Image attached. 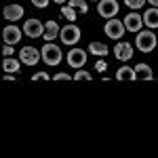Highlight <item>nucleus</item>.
Wrapping results in <instances>:
<instances>
[{
  "label": "nucleus",
  "mask_w": 158,
  "mask_h": 158,
  "mask_svg": "<svg viewBox=\"0 0 158 158\" xmlns=\"http://www.w3.org/2000/svg\"><path fill=\"white\" fill-rule=\"evenodd\" d=\"M124 4H127V6H129V9H141V6H143V4H146V0H124Z\"/></svg>",
  "instance_id": "412c9836"
},
{
  "label": "nucleus",
  "mask_w": 158,
  "mask_h": 158,
  "mask_svg": "<svg viewBox=\"0 0 158 158\" xmlns=\"http://www.w3.org/2000/svg\"><path fill=\"white\" fill-rule=\"evenodd\" d=\"M95 70H97V72H106V70H108V63L103 59H99L97 63H95Z\"/></svg>",
  "instance_id": "b1692460"
},
{
  "label": "nucleus",
  "mask_w": 158,
  "mask_h": 158,
  "mask_svg": "<svg viewBox=\"0 0 158 158\" xmlns=\"http://www.w3.org/2000/svg\"><path fill=\"white\" fill-rule=\"evenodd\" d=\"M122 21H124V25H127V32H135V34L141 32V27L146 25L143 23V15H137V13H129Z\"/></svg>",
  "instance_id": "6e6552de"
},
{
  "label": "nucleus",
  "mask_w": 158,
  "mask_h": 158,
  "mask_svg": "<svg viewBox=\"0 0 158 158\" xmlns=\"http://www.w3.org/2000/svg\"><path fill=\"white\" fill-rule=\"evenodd\" d=\"M23 34H25V36H30V38L42 36V34H44V23L32 17V19H27V21L23 23Z\"/></svg>",
  "instance_id": "0eeeda50"
},
{
  "label": "nucleus",
  "mask_w": 158,
  "mask_h": 158,
  "mask_svg": "<svg viewBox=\"0 0 158 158\" xmlns=\"http://www.w3.org/2000/svg\"><path fill=\"white\" fill-rule=\"evenodd\" d=\"M19 65H21V59H15V57H4V61H2V70L6 74H17Z\"/></svg>",
  "instance_id": "4468645a"
},
{
  "label": "nucleus",
  "mask_w": 158,
  "mask_h": 158,
  "mask_svg": "<svg viewBox=\"0 0 158 158\" xmlns=\"http://www.w3.org/2000/svg\"><path fill=\"white\" fill-rule=\"evenodd\" d=\"M68 4H70V6H74L76 11H78V13H82V15H85V13L89 11V6H86V2H85V0H70Z\"/></svg>",
  "instance_id": "aec40b11"
},
{
  "label": "nucleus",
  "mask_w": 158,
  "mask_h": 158,
  "mask_svg": "<svg viewBox=\"0 0 158 158\" xmlns=\"http://www.w3.org/2000/svg\"><path fill=\"white\" fill-rule=\"evenodd\" d=\"M53 78H55V80H72L74 76H70V74H63V72H61V74H55Z\"/></svg>",
  "instance_id": "a878e982"
},
{
  "label": "nucleus",
  "mask_w": 158,
  "mask_h": 158,
  "mask_svg": "<svg viewBox=\"0 0 158 158\" xmlns=\"http://www.w3.org/2000/svg\"><path fill=\"white\" fill-rule=\"evenodd\" d=\"M61 15H63L68 21H72V23H74V21H76V15H78V11H76L74 6H70V4H65V6L61 4Z\"/></svg>",
  "instance_id": "6ab92c4d"
},
{
  "label": "nucleus",
  "mask_w": 158,
  "mask_h": 158,
  "mask_svg": "<svg viewBox=\"0 0 158 158\" xmlns=\"http://www.w3.org/2000/svg\"><path fill=\"white\" fill-rule=\"evenodd\" d=\"M135 72H137V78L152 80V68H150L148 63H137V65H135Z\"/></svg>",
  "instance_id": "a211bd4d"
},
{
  "label": "nucleus",
  "mask_w": 158,
  "mask_h": 158,
  "mask_svg": "<svg viewBox=\"0 0 158 158\" xmlns=\"http://www.w3.org/2000/svg\"><path fill=\"white\" fill-rule=\"evenodd\" d=\"M19 59L25 65H36L38 61L42 59V53L38 49H34V47H23V49L19 51Z\"/></svg>",
  "instance_id": "423d86ee"
},
{
  "label": "nucleus",
  "mask_w": 158,
  "mask_h": 158,
  "mask_svg": "<svg viewBox=\"0 0 158 158\" xmlns=\"http://www.w3.org/2000/svg\"><path fill=\"white\" fill-rule=\"evenodd\" d=\"M40 53H42V61H44L47 65H57L61 61V49L57 44H53V42H47Z\"/></svg>",
  "instance_id": "20e7f679"
},
{
  "label": "nucleus",
  "mask_w": 158,
  "mask_h": 158,
  "mask_svg": "<svg viewBox=\"0 0 158 158\" xmlns=\"http://www.w3.org/2000/svg\"><path fill=\"white\" fill-rule=\"evenodd\" d=\"M89 51H91L95 57H106L110 53L108 44H103V42H91V44H89Z\"/></svg>",
  "instance_id": "f3484780"
},
{
  "label": "nucleus",
  "mask_w": 158,
  "mask_h": 158,
  "mask_svg": "<svg viewBox=\"0 0 158 158\" xmlns=\"http://www.w3.org/2000/svg\"><path fill=\"white\" fill-rule=\"evenodd\" d=\"M32 78H34V80H49V74L47 72H38V74H34Z\"/></svg>",
  "instance_id": "bb28decb"
},
{
  "label": "nucleus",
  "mask_w": 158,
  "mask_h": 158,
  "mask_svg": "<svg viewBox=\"0 0 158 158\" xmlns=\"http://www.w3.org/2000/svg\"><path fill=\"white\" fill-rule=\"evenodd\" d=\"M143 23L150 27V30H156L158 27V6H152L143 13Z\"/></svg>",
  "instance_id": "ddd939ff"
},
{
  "label": "nucleus",
  "mask_w": 158,
  "mask_h": 158,
  "mask_svg": "<svg viewBox=\"0 0 158 158\" xmlns=\"http://www.w3.org/2000/svg\"><path fill=\"white\" fill-rule=\"evenodd\" d=\"M68 63H70L72 68H76V70H80L86 63V53L82 49H72L68 53Z\"/></svg>",
  "instance_id": "9d476101"
},
{
  "label": "nucleus",
  "mask_w": 158,
  "mask_h": 158,
  "mask_svg": "<svg viewBox=\"0 0 158 158\" xmlns=\"http://www.w3.org/2000/svg\"><path fill=\"white\" fill-rule=\"evenodd\" d=\"M135 44H137V49L143 51V53H150V51L156 49V34L148 27V30H141V32H137V40H135Z\"/></svg>",
  "instance_id": "f257e3e1"
},
{
  "label": "nucleus",
  "mask_w": 158,
  "mask_h": 158,
  "mask_svg": "<svg viewBox=\"0 0 158 158\" xmlns=\"http://www.w3.org/2000/svg\"><path fill=\"white\" fill-rule=\"evenodd\" d=\"M103 32H106V36L112 38V40H120V38L124 36V32H127V25H124V21H118V19L114 17V19H108Z\"/></svg>",
  "instance_id": "7ed1b4c3"
},
{
  "label": "nucleus",
  "mask_w": 158,
  "mask_h": 158,
  "mask_svg": "<svg viewBox=\"0 0 158 158\" xmlns=\"http://www.w3.org/2000/svg\"><path fill=\"white\" fill-rule=\"evenodd\" d=\"M116 80H137V72L135 68H129V65H122L116 72Z\"/></svg>",
  "instance_id": "2eb2a0df"
},
{
  "label": "nucleus",
  "mask_w": 158,
  "mask_h": 158,
  "mask_svg": "<svg viewBox=\"0 0 158 158\" xmlns=\"http://www.w3.org/2000/svg\"><path fill=\"white\" fill-rule=\"evenodd\" d=\"M2 40H4V44H17L21 40V30L17 25H6L2 30Z\"/></svg>",
  "instance_id": "1a4fd4ad"
},
{
  "label": "nucleus",
  "mask_w": 158,
  "mask_h": 158,
  "mask_svg": "<svg viewBox=\"0 0 158 158\" xmlns=\"http://www.w3.org/2000/svg\"><path fill=\"white\" fill-rule=\"evenodd\" d=\"M114 57L120 61H129L133 57V47H131V42H118L116 47H114Z\"/></svg>",
  "instance_id": "9b49d317"
},
{
  "label": "nucleus",
  "mask_w": 158,
  "mask_h": 158,
  "mask_svg": "<svg viewBox=\"0 0 158 158\" xmlns=\"http://www.w3.org/2000/svg\"><path fill=\"white\" fill-rule=\"evenodd\" d=\"M4 17H6L9 21L21 19V17H23V6H21V4H9V6H4Z\"/></svg>",
  "instance_id": "f8f14e48"
},
{
  "label": "nucleus",
  "mask_w": 158,
  "mask_h": 158,
  "mask_svg": "<svg viewBox=\"0 0 158 158\" xmlns=\"http://www.w3.org/2000/svg\"><path fill=\"white\" fill-rule=\"evenodd\" d=\"M118 2L116 0H99V6H97V11L99 15L103 17V19H114L116 15H118Z\"/></svg>",
  "instance_id": "39448f33"
},
{
  "label": "nucleus",
  "mask_w": 158,
  "mask_h": 158,
  "mask_svg": "<svg viewBox=\"0 0 158 158\" xmlns=\"http://www.w3.org/2000/svg\"><path fill=\"white\" fill-rule=\"evenodd\" d=\"M49 2H51V0H32V4H34L36 9H47Z\"/></svg>",
  "instance_id": "5701e85b"
},
{
  "label": "nucleus",
  "mask_w": 158,
  "mask_h": 158,
  "mask_svg": "<svg viewBox=\"0 0 158 158\" xmlns=\"http://www.w3.org/2000/svg\"><path fill=\"white\" fill-rule=\"evenodd\" d=\"M148 2H150L152 6H158V0H148Z\"/></svg>",
  "instance_id": "cd10ccee"
},
{
  "label": "nucleus",
  "mask_w": 158,
  "mask_h": 158,
  "mask_svg": "<svg viewBox=\"0 0 158 158\" xmlns=\"http://www.w3.org/2000/svg\"><path fill=\"white\" fill-rule=\"evenodd\" d=\"M59 38L63 44H68V47H74L78 40H80V30H78V25H74L72 21L68 25H63L59 32Z\"/></svg>",
  "instance_id": "f03ea898"
},
{
  "label": "nucleus",
  "mask_w": 158,
  "mask_h": 158,
  "mask_svg": "<svg viewBox=\"0 0 158 158\" xmlns=\"http://www.w3.org/2000/svg\"><path fill=\"white\" fill-rule=\"evenodd\" d=\"M59 25L55 23V21H47L44 23V34H42V38L44 40H55V38L59 36Z\"/></svg>",
  "instance_id": "dca6fc26"
},
{
  "label": "nucleus",
  "mask_w": 158,
  "mask_h": 158,
  "mask_svg": "<svg viewBox=\"0 0 158 158\" xmlns=\"http://www.w3.org/2000/svg\"><path fill=\"white\" fill-rule=\"evenodd\" d=\"M95 2H99V0H95Z\"/></svg>",
  "instance_id": "c756f323"
},
{
  "label": "nucleus",
  "mask_w": 158,
  "mask_h": 158,
  "mask_svg": "<svg viewBox=\"0 0 158 158\" xmlns=\"http://www.w3.org/2000/svg\"><path fill=\"white\" fill-rule=\"evenodd\" d=\"M2 55H4V57H13V44H4Z\"/></svg>",
  "instance_id": "393cba45"
},
{
  "label": "nucleus",
  "mask_w": 158,
  "mask_h": 158,
  "mask_svg": "<svg viewBox=\"0 0 158 158\" xmlns=\"http://www.w3.org/2000/svg\"><path fill=\"white\" fill-rule=\"evenodd\" d=\"M91 78H93V76L89 72H85V70H78V72L74 74V80H91Z\"/></svg>",
  "instance_id": "4be33fe9"
},
{
  "label": "nucleus",
  "mask_w": 158,
  "mask_h": 158,
  "mask_svg": "<svg viewBox=\"0 0 158 158\" xmlns=\"http://www.w3.org/2000/svg\"><path fill=\"white\" fill-rule=\"evenodd\" d=\"M57 4H65V2H70V0H55Z\"/></svg>",
  "instance_id": "c85d7f7f"
}]
</instances>
